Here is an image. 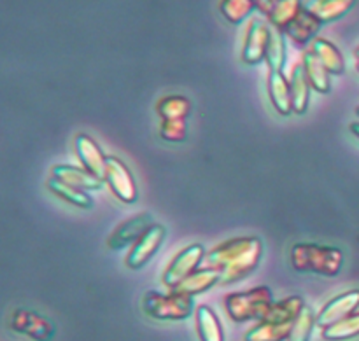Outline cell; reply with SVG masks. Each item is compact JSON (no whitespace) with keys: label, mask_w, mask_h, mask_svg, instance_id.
Here are the masks:
<instances>
[{"label":"cell","mask_w":359,"mask_h":341,"mask_svg":"<svg viewBox=\"0 0 359 341\" xmlns=\"http://www.w3.org/2000/svg\"><path fill=\"white\" fill-rule=\"evenodd\" d=\"M263 256V244L256 237H238L223 242L203 258L205 266L221 275L219 284H233L256 270Z\"/></svg>","instance_id":"1"},{"label":"cell","mask_w":359,"mask_h":341,"mask_svg":"<svg viewBox=\"0 0 359 341\" xmlns=\"http://www.w3.org/2000/svg\"><path fill=\"white\" fill-rule=\"evenodd\" d=\"M290 263L298 273H314L333 279L342 272L344 252L330 245L297 244L290 252Z\"/></svg>","instance_id":"2"},{"label":"cell","mask_w":359,"mask_h":341,"mask_svg":"<svg viewBox=\"0 0 359 341\" xmlns=\"http://www.w3.org/2000/svg\"><path fill=\"white\" fill-rule=\"evenodd\" d=\"M272 303V291L266 286H258L244 293H230L223 300L224 312L233 322H262Z\"/></svg>","instance_id":"3"},{"label":"cell","mask_w":359,"mask_h":341,"mask_svg":"<svg viewBox=\"0 0 359 341\" xmlns=\"http://www.w3.org/2000/svg\"><path fill=\"white\" fill-rule=\"evenodd\" d=\"M144 314L156 321H184L195 310L191 296H184L175 291L168 294L147 293L142 300Z\"/></svg>","instance_id":"4"},{"label":"cell","mask_w":359,"mask_h":341,"mask_svg":"<svg viewBox=\"0 0 359 341\" xmlns=\"http://www.w3.org/2000/svg\"><path fill=\"white\" fill-rule=\"evenodd\" d=\"M205 258V249L202 244H191L186 249H182L174 259H172L170 265L165 270L163 277H161V282L165 287H168L170 291H174L179 284L184 279H188L193 272L200 266V263Z\"/></svg>","instance_id":"5"},{"label":"cell","mask_w":359,"mask_h":341,"mask_svg":"<svg viewBox=\"0 0 359 341\" xmlns=\"http://www.w3.org/2000/svg\"><path fill=\"white\" fill-rule=\"evenodd\" d=\"M11 329L18 335L28 336L35 341H51L55 338V326L44 315H39L30 310H14L9 321Z\"/></svg>","instance_id":"6"},{"label":"cell","mask_w":359,"mask_h":341,"mask_svg":"<svg viewBox=\"0 0 359 341\" xmlns=\"http://www.w3.org/2000/svg\"><path fill=\"white\" fill-rule=\"evenodd\" d=\"M104 181L107 182L116 198L121 200L123 203H133L137 200L135 179H133L128 167L118 158L107 156Z\"/></svg>","instance_id":"7"},{"label":"cell","mask_w":359,"mask_h":341,"mask_svg":"<svg viewBox=\"0 0 359 341\" xmlns=\"http://www.w3.org/2000/svg\"><path fill=\"white\" fill-rule=\"evenodd\" d=\"M167 238V228L161 224H154L147 230L142 238L132 245V251L126 256V266L130 270H139L153 258Z\"/></svg>","instance_id":"8"},{"label":"cell","mask_w":359,"mask_h":341,"mask_svg":"<svg viewBox=\"0 0 359 341\" xmlns=\"http://www.w3.org/2000/svg\"><path fill=\"white\" fill-rule=\"evenodd\" d=\"M359 307V291H347V293L339 294L333 300H330L325 307L321 308L318 315H316V326L321 329L330 328V326L337 324L342 319L349 317V315L356 314Z\"/></svg>","instance_id":"9"},{"label":"cell","mask_w":359,"mask_h":341,"mask_svg":"<svg viewBox=\"0 0 359 341\" xmlns=\"http://www.w3.org/2000/svg\"><path fill=\"white\" fill-rule=\"evenodd\" d=\"M151 226H154L151 214H137V216L130 217L128 221H125V223L116 228L114 233L109 237L107 247L111 251H119V249H125L126 245H133L139 238H142L147 233Z\"/></svg>","instance_id":"10"},{"label":"cell","mask_w":359,"mask_h":341,"mask_svg":"<svg viewBox=\"0 0 359 341\" xmlns=\"http://www.w3.org/2000/svg\"><path fill=\"white\" fill-rule=\"evenodd\" d=\"M270 39V27L262 20H255L248 28L242 48V62L248 65H256L265 60L266 46Z\"/></svg>","instance_id":"11"},{"label":"cell","mask_w":359,"mask_h":341,"mask_svg":"<svg viewBox=\"0 0 359 341\" xmlns=\"http://www.w3.org/2000/svg\"><path fill=\"white\" fill-rule=\"evenodd\" d=\"M74 147H76V154L81 163H83L84 170L93 174L95 177L104 179L105 160H107V156L102 153L98 144L90 135H86V133H79L76 137V140H74Z\"/></svg>","instance_id":"12"},{"label":"cell","mask_w":359,"mask_h":341,"mask_svg":"<svg viewBox=\"0 0 359 341\" xmlns=\"http://www.w3.org/2000/svg\"><path fill=\"white\" fill-rule=\"evenodd\" d=\"M51 174V177L58 179L63 184L81 189V191H98L104 184V179L95 177L93 174H90L84 168L72 167V165H55Z\"/></svg>","instance_id":"13"},{"label":"cell","mask_w":359,"mask_h":341,"mask_svg":"<svg viewBox=\"0 0 359 341\" xmlns=\"http://www.w3.org/2000/svg\"><path fill=\"white\" fill-rule=\"evenodd\" d=\"M321 25L323 23L314 16V14L305 11L304 6H302L300 13L287 23V27L284 28L283 34H286L287 37L293 42H297V44H307V42L314 41L316 35L321 30Z\"/></svg>","instance_id":"14"},{"label":"cell","mask_w":359,"mask_h":341,"mask_svg":"<svg viewBox=\"0 0 359 341\" xmlns=\"http://www.w3.org/2000/svg\"><path fill=\"white\" fill-rule=\"evenodd\" d=\"M307 307L302 296H290L284 298L280 301H273L272 307L265 314L262 322H270V324H280V326H291L297 321L302 310Z\"/></svg>","instance_id":"15"},{"label":"cell","mask_w":359,"mask_h":341,"mask_svg":"<svg viewBox=\"0 0 359 341\" xmlns=\"http://www.w3.org/2000/svg\"><path fill=\"white\" fill-rule=\"evenodd\" d=\"M356 0H307L304 9L314 14L321 23H332L346 16L354 7Z\"/></svg>","instance_id":"16"},{"label":"cell","mask_w":359,"mask_h":341,"mask_svg":"<svg viewBox=\"0 0 359 341\" xmlns=\"http://www.w3.org/2000/svg\"><path fill=\"white\" fill-rule=\"evenodd\" d=\"M269 97L273 109H276L280 116H290L291 112H293L290 79H287L283 72L269 74Z\"/></svg>","instance_id":"17"},{"label":"cell","mask_w":359,"mask_h":341,"mask_svg":"<svg viewBox=\"0 0 359 341\" xmlns=\"http://www.w3.org/2000/svg\"><path fill=\"white\" fill-rule=\"evenodd\" d=\"M290 88H291V104H293V112L297 114H305L309 109V100H311V83L305 74L304 63H297L294 69L291 70L290 77Z\"/></svg>","instance_id":"18"},{"label":"cell","mask_w":359,"mask_h":341,"mask_svg":"<svg viewBox=\"0 0 359 341\" xmlns=\"http://www.w3.org/2000/svg\"><path fill=\"white\" fill-rule=\"evenodd\" d=\"M221 282V275L214 270H198V272H193L188 279L182 280L177 287H175V293L184 294V296H198V294L205 293V291L212 289L214 286Z\"/></svg>","instance_id":"19"},{"label":"cell","mask_w":359,"mask_h":341,"mask_svg":"<svg viewBox=\"0 0 359 341\" xmlns=\"http://www.w3.org/2000/svg\"><path fill=\"white\" fill-rule=\"evenodd\" d=\"M195 322L200 341H224L223 326L210 307L200 305L195 312Z\"/></svg>","instance_id":"20"},{"label":"cell","mask_w":359,"mask_h":341,"mask_svg":"<svg viewBox=\"0 0 359 341\" xmlns=\"http://www.w3.org/2000/svg\"><path fill=\"white\" fill-rule=\"evenodd\" d=\"M311 51L318 56L319 62L325 65V69L328 70L330 74H333V76L344 74V70H346V62H344L342 53L339 51V48H337L335 44H332V42L326 41V39L316 37L314 41H312Z\"/></svg>","instance_id":"21"},{"label":"cell","mask_w":359,"mask_h":341,"mask_svg":"<svg viewBox=\"0 0 359 341\" xmlns=\"http://www.w3.org/2000/svg\"><path fill=\"white\" fill-rule=\"evenodd\" d=\"M302 63H304L305 74H307V79L311 83L312 90H316L318 93H330L332 91V81H330V72L325 69L321 62L318 60V56L309 49L302 56Z\"/></svg>","instance_id":"22"},{"label":"cell","mask_w":359,"mask_h":341,"mask_svg":"<svg viewBox=\"0 0 359 341\" xmlns=\"http://www.w3.org/2000/svg\"><path fill=\"white\" fill-rule=\"evenodd\" d=\"M48 189L55 196L62 198L63 202L70 203V205L77 207V209H93V198H91L86 191H81V189L72 188V186L63 184L58 179H49Z\"/></svg>","instance_id":"23"},{"label":"cell","mask_w":359,"mask_h":341,"mask_svg":"<svg viewBox=\"0 0 359 341\" xmlns=\"http://www.w3.org/2000/svg\"><path fill=\"white\" fill-rule=\"evenodd\" d=\"M286 41H284L283 32L270 27V39L265 55V62L270 72H283L284 65H286Z\"/></svg>","instance_id":"24"},{"label":"cell","mask_w":359,"mask_h":341,"mask_svg":"<svg viewBox=\"0 0 359 341\" xmlns=\"http://www.w3.org/2000/svg\"><path fill=\"white\" fill-rule=\"evenodd\" d=\"M156 112L161 119H186L191 112V104L181 95H170L158 102Z\"/></svg>","instance_id":"25"},{"label":"cell","mask_w":359,"mask_h":341,"mask_svg":"<svg viewBox=\"0 0 359 341\" xmlns=\"http://www.w3.org/2000/svg\"><path fill=\"white\" fill-rule=\"evenodd\" d=\"M359 336V314L342 319L337 324L323 329V338L326 341H347Z\"/></svg>","instance_id":"26"},{"label":"cell","mask_w":359,"mask_h":341,"mask_svg":"<svg viewBox=\"0 0 359 341\" xmlns=\"http://www.w3.org/2000/svg\"><path fill=\"white\" fill-rule=\"evenodd\" d=\"M291 326L259 322L256 328L245 333V341H286L290 338Z\"/></svg>","instance_id":"27"},{"label":"cell","mask_w":359,"mask_h":341,"mask_svg":"<svg viewBox=\"0 0 359 341\" xmlns=\"http://www.w3.org/2000/svg\"><path fill=\"white\" fill-rule=\"evenodd\" d=\"M302 6H304L302 0H279L266 20L270 21L273 28L283 32L287 27V23L300 13Z\"/></svg>","instance_id":"28"},{"label":"cell","mask_w":359,"mask_h":341,"mask_svg":"<svg viewBox=\"0 0 359 341\" xmlns=\"http://www.w3.org/2000/svg\"><path fill=\"white\" fill-rule=\"evenodd\" d=\"M255 0H221L219 13L230 21L231 25H238L251 16L255 11Z\"/></svg>","instance_id":"29"},{"label":"cell","mask_w":359,"mask_h":341,"mask_svg":"<svg viewBox=\"0 0 359 341\" xmlns=\"http://www.w3.org/2000/svg\"><path fill=\"white\" fill-rule=\"evenodd\" d=\"M316 326V314L312 308L305 307L302 314L298 315L297 321L291 324V333L287 341H311L312 331Z\"/></svg>","instance_id":"30"},{"label":"cell","mask_w":359,"mask_h":341,"mask_svg":"<svg viewBox=\"0 0 359 341\" xmlns=\"http://www.w3.org/2000/svg\"><path fill=\"white\" fill-rule=\"evenodd\" d=\"M188 135L186 119H163L160 125V137L167 142H182Z\"/></svg>","instance_id":"31"},{"label":"cell","mask_w":359,"mask_h":341,"mask_svg":"<svg viewBox=\"0 0 359 341\" xmlns=\"http://www.w3.org/2000/svg\"><path fill=\"white\" fill-rule=\"evenodd\" d=\"M277 2H279V0H255V6H256V9L259 11V13L265 14V16L269 18Z\"/></svg>","instance_id":"32"},{"label":"cell","mask_w":359,"mask_h":341,"mask_svg":"<svg viewBox=\"0 0 359 341\" xmlns=\"http://www.w3.org/2000/svg\"><path fill=\"white\" fill-rule=\"evenodd\" d=\"M349 128H351V133H353L354 137H358V139H359V123H353Z\"/></svg>","instance_id":"33"},{"label":"cell","mask_w":359,"mask_h":341,"mask_svg":"<svg viewBox=\"0 0 359 341\" xmlns=\"http://www.w3.org/2000/svg\"><path fill=\"white\" fill-rule=\"evenodd\" d=\"M354 56H356V58L359 60V48L356 49V51H354Z\"/></svg>","instance_id":"34"},{"label":"cell","mask_w":359,"mask_h":341,"mask_svg":"<svg viewBox=\"0 0 359 341\" xmlns=\"http://www.w3.org/2000/svg\"><path fill=\"white\" fill-rule=\"evenodd\" d=\"M356 114H358V118H359V107H356Z\"/></svg>","instance_id":"35"},{"label":"cell","mask_w":359,"mask_h":341,"mask_svg":"<svg viewBox=\"0 0 359 341\" xmlns=\"http://www.w3.org/2000/svg\"><path fill=\"white\" fill-rule=\"evenodd\" d=\"M358 70H359V63H358Z\"/></svg>","instance_id":"36"}]
</instances>
